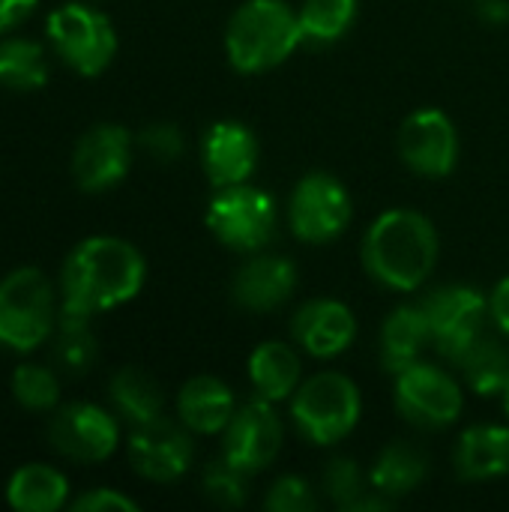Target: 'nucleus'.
Here are the masks:
<instances>
[{"instance_id": "f257e3e1", "label": "nucleus", "mask_w": 509, "mask_h": 512, "mask_svg": "<svg viewBox=\"0 0 509 512\" xmlns=\"http://www.w3.org/2000/svg\"><path fill=\"white\" fill-rule=\"evenodd\" d=\"M147 276L141 252L120 237H87L81 240L60 273L63 312L99 315L129 303Z\"/></svg>"}, {"instance_id": "f03ea898", "label": "nucleus", "mask_w": 509, "mask_h": 512, "mask_svg": "<svg viewBox=\"0 0 509 512\" xmlns=\"http://www.w3.org/2000/svg\"><path fill=\"white\" fill-rule=\"evenodd\" d=\"M360 255L378 285L417 291L438 264V231L417 210H387L369 225Z\"/></svg>"}, {"instance_id": "7ed1b4c3", "label": "nucleus", "mask_w": 509, "mask_h": 512, "mask_svg": "<svg viewBox=\"0 0 509 512\" xmlns=\"http://www.w3.org/2000/svg\"><path fill=\"white\" fill-rule=\"evenodd\" d=\"M300 42V18L285 0H246L225 30L228 60L243 75H258L285 63Z\"/></svg>"}, {"instance_id": "20e7f679", "label": "nucleus", "mask_w": 509, "mask_h": 512, "mask_svg": "<svg viewBox=\"0 0 509 512\" xmlns=\"http://www.w3.org/2000/svg\"><path fill=\"white\" fill-rule=\"evenodd\" d=\"M57 324L51 282L36 267H18L0 282V345L12 351L39 348Z\"/></svg>"}, {"instance_id": "39448f33", "label": "nucleus", "mask_w": 509, "mask_h": 512, "mask_svg": "<svg viewBox=\"0 0 509 512\" xmlns=\"http://www.w3.org/2000/svg\"><path fill=\"white\" fill-rule=\"evenodd\" d=\"M297 432L318 447H330L351 435L360 420V390L348 375L321 372L297 387L291 402Z\"/></svg>"}, {"instance_id": "423d86ee", "label": "nucleus", "mask_w": 509, "mask_h": 512, "mask_svg": "<svg viewBox=\"0 0 509 512\" xmlns=\"http://www.w3.org/2000/svg\"><path fill=\"white\" fill-rule=\"evenodd\" d=\"M54 54L78 75H102L117 54V30L99 9L87 3L57 6L45 21Z\"/></svg>"}, {"instance_id": "0eeeda50", "label": "nucleus", "mask_w": 509, "mask_h": 512, "mask_svg": "<svg viewBox=\"0 0 509 512\" xmlns=\"http://www.w3.org/2000/svg\"><path fill=\"white\" fill-rule=\"evenodd\" d=\"M207 228L222 246L252 255L264 249L276 231L273 195L249 183L216 189L207 207Z\"/></svg>"}, {"instance_id": "6e6552de", "label": "nucleus", "mask_w": 509, "mask_h": 512, "mask_svg": "<svg viewBox=\"0 0 509 512\" xmlns=\"http://www.w3.org/2000/svg\"><path fill=\"white\" fill-rule=\"evenodd\" d=\"M420 306L432 327V345L450 363H459V357L483 336L489 303L480 291L468 285L438 288Z\"/></svg>"}, {"instance_id": "1a4fd4ad", "label": "nucleus", "mask_w": 509, "mask_h": 512, "mask_svg": "<svg viewBox=\"0 0 509 512\" xmlns=\"http://www.w3.org/2000/svg\"><path fill=\"white\" fill-rule=\"evenodd\" d=\"M291 231L303 243H330L336 240L351 222V198L348 189L324 171L306 174L288 204Z\"/></svg>"}, {"instance_id": "9d476101", "label": "nucleus", "mask_w": 509, "mask_h": 512, "mask_svg": "<svg viewBox=\"0 0 509 512\" xmlns=\"http://www.w3.org/2000/svg\"><path fill=\"white\" fill-rule=\"evenodd\" d=\"M459 384L432 363H414L396 375V408L399 414L420 429L453 426L462 414Z\"/></svg>"}, {"instance_id": "9b49d317", "label": "nucleus", "mask_w": 509, "mask_h": 512, "mask_svg": "<svg viewBox=\"0 0 509 512\" xmlns=\"http://www.w3.org/2000/svg\"><path fill=\"white\" fill-rule=\"evenodd\" d=\"M48 441L60 456L87 465V462H105L117 450L120 429L117 420L99 405L72 402L51 417Z\"/></svg>"}, {"instance_id": "f8f14e48", "label": "nucleus", "mask_w": 509, "mask_h": 512, "mask_svg": "<svg viewBox=\"0 0 509 512\" xmlns=\"http://www.w3.org/2000/svg\"><path fill=\"white\" fill-rule=\"evenodd\" d=\"M399 156L420 177H447L459 162V132L441 108L414 111L399 129Z\"/></svg>"}, {"instance_id": "ddd939ff", "label": "nucleus", "mask_w": 509, "mask_h": 512, "mask_svg": "<svg viewBox=\"0 0 509 512\" xmlns=\"http://www.w3.org/2000/svg\"><path fill=\"white\" fill-rule=\"evenodd\" d=\"M282 420L273 411V402L267 399H252L243 408L234 411L231 423L225 426V447L222 456L246 471V474H258L267 465H273V459L282 450Z\"/></svg>"}, {"instance_id": "4468645a", "label": "nucleus", "mask_w": 509, "mask_h": 512, "mask_svg": "<svg viewBox=\"0 0 509 512\" xmlns=\"http://www.w3.org/2000/svg\"><path fill=\"white\" fill-rule=\"evenodd\" d=\"M195 459V447L186 426H177L165 417H156L144 426H135L129 438V462L150 483L180 480Z\"/></svg>"}, {"instance_id": "2eb2a0df", "label": "nucleus", "mask_w": 509, "mask_h": 512, "mask_svg": "<svg viewBox=\"0 0 509 512\" xmlns=\"http://www.w3.org/2000/svg\"><path fill=\"white\" fill-rule=\"evenodd\" d=\"M132 165V135L117 123L87 129L72 150V177L84 192H105L117 186Z\"/></svg>"}, {"instance_id": "dca6fc26", "label": "nucleus", "mask_w": 509, "mask_h": 512, "mask_svg": "<svg viewBox=\"0 0 509 512\" xmlns=\"http://www.w3.org/2000/svg\"><path fill=\"white\" fill-rule=\"evenodd\" d=\"M201 162L216 189L249 183L258 165V138L237 120H219L201 141Z\"/></svg>"}, {"instance_id": "f3484780", "label": "nucleus", "mask_w": 509, "mask_h": 512, "mask_svg": "<svg viewBox=\"0 0 509 512\" xmlns=\"http://www.w3.org/2000/svg\"><path fill=\"white\" fill-rule=\"evenodd\" d=\"M291 336L309 357L330 360L351 348L357 336V318L339 300H312L297 309Z\"/></svg>"}, {"instance_id": "a211bd4d", "label": "nucleus", "mask_w": 509, "mask_h": 512, "mask_svg": "<svg viewBox=\"0 0 509 512\" xmlns=\"http://www.w3.org/2000/svg\"><path fill=\"white\" fill-rule=\"evenodd\" d=\"M297 285V267L282 255H252L234 276V303L249 312L279 309Z\"/></svg>"}, {"instance_id": "6ab92c4d", "label": "nucleus", "mask_w": 509, "mask_h": 512, "mask_svg": "<svg viewBox=\"0 0 509 512\" xmlns=\"http://www.w3.org/2000/svg\"><path fill=\"white\" fill-rule=\"evenodd\" d=\"M234 411H237V402H234L231 387L210 375H198L186 381L177 396V417L195 435L225 432Z\"/></svg>"}, {"instance_id": "aec40b11", "label": "nucleus", "mask_w": 509, "mask_h": 512, "mask_svg": "<svg viewBox=\"0 0 509 512\" xmlns=\"http://www.w3.org/2000/svg\"><path fill=\"white\" fill-rule=\"evenodd\" d=\"M432 345V327L423 306H399L381 327V366L393 375L420 363Z\"/></svg>"}, {"instance_id": "412c9836", "label": "nucleus", "mask_w": 509, "mask_h": 512, "mask_svg": "<svg viewBox=\"0 0 509 512\" xmlns=\"http://www.w3.org/2000/svg\"><path fill=\"white\" fill-rule=\"evenodd\" d=\"M456 471L465 480H495L509 474L507 426H471L456 447Z\"/></svg>"}, {"instance_id": "4be33fe9", "label": "nucleus", "mask_w": 509, "mask_h": 512, "mask_svg": "<svg viewBox=\"0 0 509 512\" xmlns=\"http://www.w3.org/2000/svg\"><path fill=\"white\" fill-rule=\"evenodd\" d=\"M249 381L258 399L282 402L297 393L300 357L285 342H261L249 357Z\"/></svg>"}, {"instance_id": "5701e85b", "label": "nucleus", "mask_w": 509, "mask_h": 512, "mask_svg": "<svg viewBox=\"0 0 509 512\" xmlns=\"http://www.w3.org/2000/svg\"><path fill=\"white\" fill-rule=\"evenodd\" d=\"M429 474V459L426 453L411 444V441H396L381 450V456L372 465V492H381L390 501H399L420 489V483Z\"/></svg>"}, {"instance_id": "b1692460", "label": "nucleus", "mask_w": 509, "mask_h": 512, "mask_svg": "<svg viewBox=\"0 0 509 512\" xmlns=\"http://www.w3.org/2000/svg\"><path fill=\"white\" fill-rule=\"evenodd\" d=\"M69 480L51 465H24L6 483V504L21 512H54L66 504Z\"/></svg>"}, {"instance_id": "393cba45", "label": "nucleus", "mask_w": 509, "mask_h": 512, "mask_svg": "<svg viewBox=\"0 0 509 512\" xmlns=\"http://www.w3.org/2000/svg\"><path fill=\"white\" fill-rule=\"evenodd\" d=\"M108 393H111V402H114L117 414L123 420H129L132 426H144V423L162 417V405H165L162 387L156 384L153 375H147L138 366L120 369L111 378Z\"/></svg>"}, {"instance_id": "a878e982", "label": "nucleus", "mask_w": 509, "mask_h": 512, "mask_svg": "<svg viewBox=\"0 0 509 512\" xmlns=\"http://www.w3.org/2000/svg\"><path fill=\"white\" fill-rule=\"evenodd\" d=\"M48 81L45 48L33 39H3L0 42V87L6 90H39Z\"/></svg>"}, {"instance_id": "bb28decb", "label": "nucleus", "mask_w": 509, "mask_h": 512, "mask_svg": "<svg viewBox=\"0 0 509 512\" xmlns=\"http://www.w3.org/2000/svg\"><path fill=\"white\" fill-rule=\"evenodd\" d=\"M468 381V387L480 396H495L504 393V384L509 378V351L492 336H480L456 363Z\"/></svg>"}, {"instance_id": "cd10ccee", "label": "nucleus", "mask_w": 509, "mask_h": 512, "mask_svg": "<svg viewBox=\"0 0 509 512\" xmlns=\"http://www.w3.org/2000/svg\"><path fill=\"white\" fill-rule=\"evenodd\" d=\"M96 336L90 330L87 315L63 312L57 315V345H54V360L60 372L66 375H84L96 363Z\"/></svg>"}, {"instance_id": "c85d7f7f", "label": "nucleus", "mask_w": 509, "mask_h": 512, "mask_svg": "<svg viewBox=\"0 0 509 512\" xmlns=\"http://www.w3.org/2000/svg\"><path fill=\"white\" fill-rule=\"evenodd\" d=\"M297 18H300L303 42L330 45L351 30L357 18V0H303Z\"/></svg>"}, {"instance_id": "c756f323", "label": "nucleus", "mask_w": 509, "mask_h": 512, "mask_svg": "<svg viewBox=\"0 0 509 512\" xmlns=\"http://www.w3.org/2000/svg\"><path fill=\"white\" fill-rule=\"evenodd\" d=\"M12 396L27 411H51L60 402V381L51 369L24 363L12 375Z\"/></svg>"}, {"instance_id": "7c9ffc66", "label": "nucleus", "mask_w": 509, "mask_h": 512, "mask_svg": "<svg viewBox=\"0 0 509 512\" xmlns=\"http://www.w3.org/2000/svg\"><path fill=\"white\" fill-rule=\"evenodd\" d=\"M252 474L234 468L225 456L219 462H210L207 471H204V495L216 504V507H240L246 501V483H249Z\"/></svg>"}, {"instance_id": "2f4dec72", "label": "nucleus", "mask_w": 509, "mask_h": 512, "mask_svg": "<svg viewBox=\"0 0 509 512\" xmlns=\"http://www.w3.org/2000/svg\"><path fill=\"white\" fill-rule=\"evenodd\" d=\"M324 495L342 507L351 510L366 495V477L354 459H333L324 471Z\"/></svg>"}, {"instance_id": "473e14b6", "label": "nucleus", "mask_w": 509, "mask_h": 512, "mask_svg": "<svg viewBox=\"0 0 509 512\" xmlns=\"http://www.w3.org/2000/svg\"><path fill=\"white\" fill-rule=\"evenodd\" d=\"M264 507L270 512H312L318 507V498L303 477H282L273 483Z\"/></svg>"}, {"instance_id": "72a5a7b5", "label": "nucleus", "mask_w": 509, "mask_h": 512, "mask_svg": "<svg viewBox=\"0 0 509 512\" xmlns=\"http://www.w3.org/2000/svg\"><path fill=\"white\" fill-rule=\"evenodd\" d=\"M138 147L156 162H177L183 156V135L174 123H150L138 135Z\"/></svg>"}, {"instance_id": "f704fd0d", "label": "nucleus", "mask_w": 509, "mask_h": 512, "mask_svg": "<svg viewBox=\"0 0 509 512\" xmlns=\"http://www.w3.org/2000/svg\"><path fill=\"white\" fill-rule=\"evenodd\" d=\"M75 512H135L138 504L114 489H93L87 495H81L78 501H72Z\"/></svg>"}, {"instance_id": "c9c22d12", "label": "nucleus", "mask_w": 509, "mask_h": 512, "mask_svg": "<svg viewBox=\"0 0 509 512\" xmlns=\"http://www.w3.org/2000/svg\"><path fill=\"white\" fill-rule=\"evenodd\" d=\"M39 0H0V33L18 27L33 9H36Z\"/></svg>"}, {"instance_id": "e433bc0d", "label": "nucleus", "mask_w": 509, "mask_h": 512, "mask_svg": "<svg viewBox=\"0 0 509 512\" xmlns=\"http://www.w3.org/2000/svg\"><path fill=\"white\" fill-rule=\"evenodd\" d=\"M489 315H492V321L498 324V330L509 336V279H504V282L495 288V294L489 297Z\"/></svg>"}, {"instance_id": "4c0bfd02", "label": "nucleus", "mask_w": 509, "mask_h": 512, "mask_svg": "<svg viewBox=\"0 0 509 512\" xmlns=\"http://www.w3.org/2000/svg\"><path fill=\"white\" fill-rule=\"evenodd\" d=\"M477 15L489 24L509 21V0H477Z\"/></svg>"}, {"instance_id": "58836bf2", "label": "nucleus", "mask_w": 509, "mask_h": 512, "mask_svg": "<svg viewBox=\"0 0 509 512\" xmlns=\"http://www.w3.org/2000/svg\"><path fill=\"white\" fill-rule=\"evenodd\" d=\"M504 408H507V414H509V378H507V384H504Z\"/></svg>"}]
</instances>
